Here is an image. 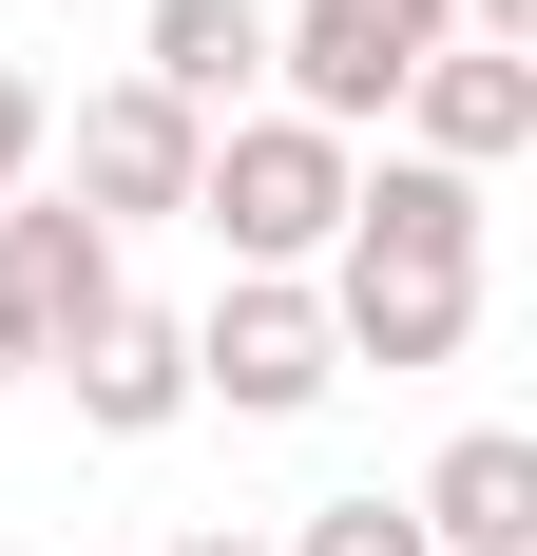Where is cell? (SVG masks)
I'll use <instances>...</instances> for the list:
<instances>
[{"label": "cell", "instance_id": "obj_9", "mask_svg": "<svg viewBox=\"0 0 537 556\" xmlns=\"http://www.w3.org/2000/svg\"><path fill=\"white\" fill-rule=\"evenodd\" d=\"M58 384H77V422H97V442H173V422H192V327H154V307H115V327L77 345Z\"/></svg>", "mask_w": 537, "mask_h": 556}, {"label": "cell", "instance_id": "obj_13", "mask_svg": "<svg viewBox=\"0 0 537 556\" xmlns=\"http://www.w3.org/2000/svg\"><path fill=\"white\" fill-rule=\"evenodd\" d=\"M461 39H499V58H537V0H461Z\"/></svg>", "mask_w": 537, "mask_h": 556}, {"label": "cell", "instance_id": "obj_12", "mask_svg": "<svg viewBox=\"0 0 537 556\" xmlns=\"http://www.w3.org/2000/svg\"><path fill=\"white\" fill-rule=\"evenodd\" d=\"M39 154H58V97L20 77V58H0V192H39Z\"/></svg>", "mask_w": 537, "mask_h": 556}, {"label": "cell", "instance_id": "obj_11", "mask_svg": "<svg viewBox=\"0 0 537 556\" xmlns=\"http://www.w3.org/2000/svg\"><path fill=\"white\" fill-rule=\"evenodd\" d=\"M288 556H423V518H403V500H308Z\"/></svg>", "mask_w": 537, "mask_h": 556}, {"label": "cell", "instance_id": "obj_8", "mask_svg": "<svg viewBox=\"0 0 537 556\" xmlns=\"http://www.w3.org/2000/svg\"><path fill=\"white\" fill-rule=\"evenodd\" d=\"M403 518H423V556H537V442L519 422H461Z\"/></svg>", "mask_w": 537, "mask_h": 556}, {"label": "cell", "instance_id": "obj_3", "mask_svg": "<svg viewBox=\"0 0 537 556\" xmlns=\"http://www.w3.org/2000/svg\"><path fill=\"white\" fill-rule=\"evenodd\" d=\"M441 39H461V0H288L268 20V77H288L308 135H365V115H403V77Z\"/></svg>", "mask_w": 537, "mask_h": 556}, {"label": "cell", "instance_id": "obj_15", "mask_svg": "<svg viewBox=\"0 0 537 556\" xmlns=\"http://www.w3.org/2000/svg\"><path fill=\"white\" fill-rule=\"evenodd\" d=\"M173 556H268V538H250V518H192V538H173Z\"/></svg>", "mask_w": 537, "mask_h": 556}, {"label": "cell", "instance_id": "obj_1", "mask_svg": "<svg viewBox=\"0 0 537 556\" xmlns=\"http://www.w3.org/2000/svg\"><path fill=\"white\" fill-rule=\"evenodd\" d=\"M326 345L346 365H461V327H480V173H423V154H384L346 173V230H326Z\"/></svg>", "mask_w": 537, "mask_h": 556}, {"label": "cell", "instance_id": "obj_10", "mask_svg": "<svg viewBox=\"0 0 537 556\" xmlns=\"http://www.w3.org/2000/svg\"><path fill=\"white\" fill-rule=\"evenodd\" d=\"M135 77H154L173 115H230L268 77V0H154V20H135Z\"/></svg>", "mask_w": 537, "mask_h": 556}, {"label": "cell", "instance_id": "obj_6", "mask_svg": "<svg viewBox=\"0 0 537 556\" xmlns=\"http://www.w3.org/2000/svg\"><path fill=\"white\" fill-rule=\"evenodd\" d=\"M0 288H20V327H39V365H77V345L135 307L115 288V230L77 212V192H0Z\"/></svg>", "mask_w": 537, "mask_h": 556}, {"label": "cell", "instance_id": "obj_14", "mask_svg": "<svg viewBox=\"0 0 537 556\" xmlns=\"http://www.w3.org/2000/svg\"><path fill=\"white\" fill-rule=\"evenodd\" d=\"M0 384H39V327H20V288H0Z\"/></svg>", "mask_w": 537, "mask_h": 556}, {"label": "cell", "instance_id": "obj_7", "mask_svg": "<svg viewBox=\"0 0 537 556\" xmlns=\"http://www.w3.org/2000/svg\"><path fill=\"white\" fill-rule=\"evenodd\" d=\"M403 154H423V173H499V154H537V58L441 39L423 77H403Z\"/></svg>", "mask_w": 537, "mask_h": 556}, {"label": "cell", "instance_id": "obj_5", "mask_svg": "<svg viewBox=\"0 0 537 556\" xmlns=\"http://www.w3.org/2000/svg\"><path fill=\"white\" fill-rule=\"evenodd\" d=\"M192 154H212V115H173L154 77H97V97H77V212H97V230L192 212Z\"/></svg>", "mask_w": 537, "mask_h": 556}, {"label": "cell", "instance_id": "obj_2", "mask_svg": "<svg viewBox=\"0 0 537 556\" xmlns=\"http://www.w3.org/2000/svg\"><path fill=\"white\" fill-rule=\"evenodd\" d=\"M346 135L308 115H212V154H192V230H212L230 269H326V230H346Z\"/></svg>", "mask_w": 537, "mask_h": 556}, {"label": "cell", "instance_id": "obj_4", "mask_svg": "<svg viewBox=\"0 0 537 556\" xmlns=\"http://www.w3.org/2000/svg\"><path fill=\"white\" fill-rule=\"evenodd\" d=\"M326 384H346L326 288H308V269H230V288H212V327H192V403H230V422H308Z\"/></svg>", "mask_w": 537, "mask_h": 556}]
</instances>
